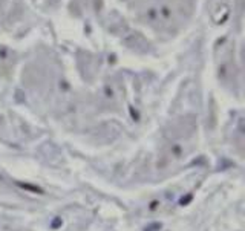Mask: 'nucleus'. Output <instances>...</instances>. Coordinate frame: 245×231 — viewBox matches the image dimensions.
I'll use <instances>...</instances> for the list:
<instances>
[{"mask_svg": "<svg viewBox=\"0 0 245 231\" xmlns=\"http://www.w3.org/2000/svg\"><path fill=\"white\" fill-rule=\"evenodd\" d=\"M161 228H163V225L158 224V222H155V224H149V225L144 228V231H159Z\"/></svg>", "mask_w": 245, "mask_h": 231, "instance_id": "obj_1", "label": "nucleus"}, {"mask_svg": "<svg viewBox=\"0 0 245 231\" xmlns=\"http://www.w3.org/2000/svg\"><path fill=\"white\" fill-rule=\"evenodd\" d=\"M61 224H63V222H61V219H60V217H55V219L52 220V224H51V227H52L54 230H57L58 227H61Z\"/></svg>", "mask_w": 245, "mask_h": 231, "instance_id": "obj_2", "label": "nucleus"}, {"mask_svg": "<svg viewBox=\"0 0 245 231\" xmlns=\"http://www.w3.org/2000/svg\"><path fill=\"white\" fill-rule=\"evenodd\" d=\"M20 187H23V188H28V190H31V191H38V193H41V190H40L38 187H32V185H26V184H20Z\"/></svg>", "mask_w": 245, "mask_h": 231, "instance_id": "obj_3", "label": "nucleus"}, {"mask_svg": "<svg viewBox=\"0 0 245 231\" xmlns=\"http://www.w3.org/2000/svg\"><path fill=\"white\" fill-rule=\"evenodd\" d=\"M190 200H191V196H187V197H186V199H184V197H182V199H181V200H179V204H181V205H186V204H189Z\"/></svg>", "mask_w": 245, "mask_h": 231, "instance_id": "obj_4", "label": "nucleus"}]
</instances>
